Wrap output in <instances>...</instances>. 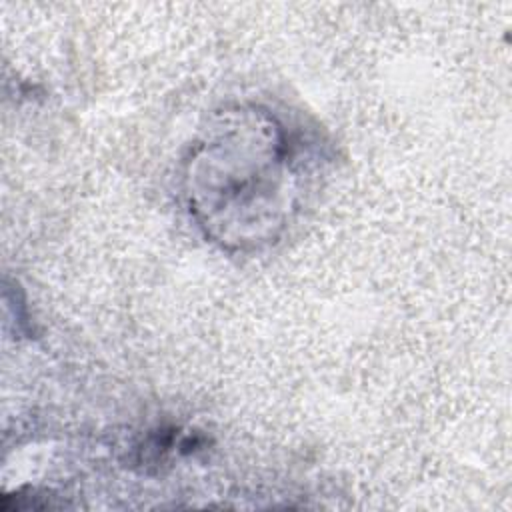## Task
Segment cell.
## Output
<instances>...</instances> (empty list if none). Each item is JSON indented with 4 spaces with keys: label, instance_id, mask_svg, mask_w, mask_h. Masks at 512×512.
I'll use <instances>...</instances> for the list:
<instances>
[{
    "label": "cell",
    "instance_id": "6da1fadb",
    "mask_svg": "<svg viewBox=\"0 0 512 512\" xmlns=\"http://www.w3.org/2000/svg\"><path fill=\"white\" fill-rule=\"evenodd\" d=\"M282 126L264 112L226 116L194 150L188 168L192 212L222 244L254 246L284 226L292 160Z\"/></svg>",
    "mask_w": 512,
    "mask_h": 512
}]
</instances>
